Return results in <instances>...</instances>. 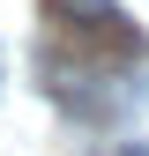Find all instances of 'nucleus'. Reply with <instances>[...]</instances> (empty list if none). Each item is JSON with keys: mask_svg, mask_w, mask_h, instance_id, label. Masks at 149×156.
Here are the masks:
<instances>
[{"mask_svg": "<svg viewBox=\"0 0 149 156\" xmlns=\"http://www.w3.org/2000/svg\"><path fill=\"white\" fill-rule=\"evenodd\" d=\"M45 23L74 37V45H97V52H134L142 60V30L119 15V0H45Z\"/></svg>", "mask_w": 149, "mask_h": 156, "instance_id": "nucleus-1", "label": "nucleus"}, {"mask_svg": "<svg viewBox=\"0 0 149 156\" xmlns=\"http://www.w3.org/2000/svg\"><path fill=\"white\" fill-rule=\"evenodd\" d=\"M119 156H149V149H142V141H127V149H119Z\"/></svg>", "mask_w": 149, "mask_h": 156, "instance_id": "nucleus-2", "label": "nucleus"}]
</instances>
